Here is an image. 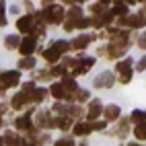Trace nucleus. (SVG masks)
Here are the masks:
<instances>
[{
    "label": "nucleus",
    "mask_w": 146,
    "mask_h": 146,
    "mask_svg": "<svg viewBox=\"0 0 146 146\" xmlns=\"http://www.w3.org/2000/svg\"><path fill=\"white\" fill-rule=\"evenodd\" d=\"M37 19H43V21H47V23H62L64 21V8L62 6H56V4H52V6H45L43 11L37 15Z\"/></svg>",
    "instance_id": "obj_1"
},
{
    "label": "nucleus",
    "mask_w": 146,
    "mask_h": 146,
    "mask_svg": "<svg viewBox=\"0 0 146 146\" xmlns=\"http://www.w3.org/2000/svg\"><path fill=\"white\" fill-rule=\"evenodd\" d=\"M68 47H70V45H68L66 41H58V43H54V45L50 47V50L43 52V58H45L47 62H56L60 56H64V52L68 50Z\"/></svg>",
    "instance_id": "obj_2"
},
{
    "label": "nucleus",
    "mask_w": 146,
    "mask_h": 146,
    "mask_svg": "<svg viewBox=\"0 0 146 146\" xmlns=\"http://www.w3.org/2000/svg\"><path fill=\"white\" fill-rule=\"evenodd\" d=\"M80 19H82L80 8H78V6H72V8H70V13H68V21H66L64 29H66V31H72V29L80 23Z\"/></svg>",
    "instance_id": "obj_3"
},
{
    "label": "nucleus",
    "mask_w": 146,
    "mask_h": 146,
    "mask_svg": "<svg viewBox=\"0 0 146 146\" xmlns=\"http://www.w3.org/2000/svg\"><path fill=\"white\" fill-rule=\"evenodd\" d=\"M19 84V72H2L0 74V89H8V86Z\"/></svg>",
    "instance_id": "obj_4"
},
{
    "label": "nucleus",
    "mask_w": 146,
    "mask_h": 146,
    "mask_svg": "<svg viewBox=\"0 0 146 146\" xmlns=\"http://www.w3.org/2000/svg\"><path fill=\"white\" fill-rule=\"evenodd\" d=\"M130 60H125V62H119L117 64V72H119V80L121 82H130L132 78V72H130Z\"/></svg>",
    "instance_id": "obj_5"
},
{
    "label": "nucleus",
    "mask_w": 146,
    "mask_h": 146,
    "mask_svg": "<svg viewBox=\"0 0 146 146\" xmlns=\"http://www.w3.org/2000/svg\"><path fill=\"white\" fill-rule=\"evenodd\" d=\"M113 80H115V78H113L111 72H103L99 78L95 80V86H97V89H109V86L113 84Z\"/></svg>",
    "instance_id": "obj_6"
},
{
    "label": "nucleus",
    "mask_w": 146,
    "mask_h": 146,
    "mask_svg": "<svg viewBox=\"0 0 146 146\" xmlns=\"http://www.w3.org/2000/svg\"><path fill=\"white\" fill-rule=\"evenodd\" d=\"M121 25H128V27H142V25H146V17H144V15L125 17V19H121Z\"/></svg>",
    "instance_id": "obj_7"
},
{
    "label": "nucleus",
    "mask_w": 146,
    "mask_h": 146,
    "mask_svg": "<svg viewBox=\"0 0 146 146\" xmlns=\"http://www.w3.org/2000/svg\"><path fill=\"white\" fill-rule=\"evenodd\" d=\"M19 47H21V52H23L25 56L33 54V52H35V37H25V39L19 43Z\"/></svg>",
    "instance_id": "obj_8"
},
{
    "label": "nucleus",
    "mask_w": 146,
    "mask_h": 146,
    "mask_svg": "<svg viewBox=\"0 0 146 146\" xmlns=\"http://www.w3.org/2000/svg\"><path fill=\"white\" fill-rule=\"evenodd\" d=\"M17 27H19V31L29 33V31H33L35 23H33V19H31V17H21V19H19V23H17Z\"/></svg>",
    "instance_id": "obj_9"
},
{
    "label": "nucleus",
    "mask_w": 146,
    "mask_h": 146,
    "mask_svg": "<svg viewBox=\"0 0 146 146\" xmlns=\"http://www.w3.org/2000/svg\"><path fill=\"white\" fill-rule=\"evenodd\" d=\"M91 41H93L91 35H80V37H76V39L72 41V47H74V50H80V47H86Z\"/></svg>",
    "instance_id": "obj_10"
},
{
    "label": "nucleus",
    "mask_w": 146,
    "mask_h": 146,
    "mask_svg": "<svg viewBox=\"0 0 146 146\" xmlns=\"http://www.w3.org/2000/svg\"><path fill=\"white\" fill-rule=\"evenodd\" d=\"M27 101H29V97H27V95H25V93L21 91L19 95H15V97H13V101H11V105L15 107V109H21V107H23V105H25Z\"/></svg>",
    "instance_id": "obj_11"
},
{
    "label": "nucleus",
    "mask_w": 146,
    "mask_h": 146,
    "mask_svg": "<svg viewBox=\"0 0 146 146\" xmlns=\"http://www.w3.org/2000/svg\"><path fill=\"white\" fill-rule=\"evenodd\" d=\"M117 115H119V107L117 105H107V109H105V119L107 121L117 119Z\"/></svg>",
    "instance_id": "obj_12"
},
{
    "label": "nucleus",
    "mask_w": 146,
    "mask_h": 146,
    "mask_svg": "<svg viewBox=\"0 0 146 146\" xmlns=\"http://www.w3.org/2000/svg\"><path fill=\"white\" fill-rule=\"evenodd\" d=\"M99 113H101V103L99 101H93L91 107H89V119H95Z\"/></svg>",
    "instance_id": "obj_13"
},
{
    "label": "nucleus",
    "mask_w": 146,
    "mask_h": 146,
    "mask_svg": "<svg viewBox=\"0 0 146 146\" xmlns=\"http://www.w3.org/2000/svg\"><path fill=\"white\" fill-rule=\"evenodd\" d=\"M17 128H19V130L31 128V117H29V115H21V117L17 119Z\"/></svg>",
    "instance_id": "obj_14"
},
{
    "label": "nucleus",
    "mask_w": 146,
    "mask_h": 146,
    "mask_svg": "<svg viewBox=\"0 0 146 146\" xmlns=\"http://www.w3.org/2000/svg\"><path fill=\"white\" fill-rule=\"evenodd\" d=\"M91 132V123H76L74 125V134L76 136H84Z\"/></svg>",
    "instance_id": "obj_15"
},
{
    "label": "nucleus",
    "mask_w": 146,
    "mask_h": 146,
    "mask_svg": "<svg viewBox=\"0 0 146 146\" xmlns=\"http://www.w3.org/2000/svg\"><path fill=\"white\" fill-rule=\"evenodd\" d=\"M19 37L17 35H8L6 39H4V45H6V50H15V47H19Z\"/></svg>",
    "instance_id": "obj_16"
},
{
    "label": "nucleus",
    "mask_w": 146,
    "mask_h": 146,
    "mask_svg": "<svg viewBox=\"0 0 146 146\" xmlns=\"http://www.w3.org/2000/svg\"><path fill=\"white\" fill-rule=\"evenodd\" d=\"M132 121H136L138 125L146 123V111H134L132 113Z\"/></svg>",
    "instance_id": "obj_17"
},
{
    "label": "nucleus",
    "mask_w": 146,
    "mask_h": 146,
    "mask_svg": "<svg viewBox=\"0 0 146 146\" xmlns=\"http://www.w3.org/2000/svg\"><path fill=\"white\" fill-rule=\"evenodd\" d=\"M43 97H45V91H43V89H35V91L31 93V97H29V101L39 103V101H43Z\"/></svg>",
    "instance_id": "obj_18"
},
{
    "label": "nucleus",
    "mask_w": 146,
    "mask_h": 146,
    "mask_svg": "<svg viewBox=\"0 0 146 146\" xmlns=\"http://www.w3.org/2000/svg\"><path fill=\"white\" fill-rule=\"evenodd\" d=\"M113 13H115V15H125V13H128V6H125L123 0H115V8H113Z\"/></svg>",
    "instance_id": "obj_19"
},
{
    "label": "nucleus",
    "mask_w": 146,
    "mask_h": 146,
    "mask_svg": "<svg viewBox=\"0 0 146 146\" xmlns=\"http://www.w3.org/2000/svg\"><path fill=\"white\" fill-rule=\"evenodd\" d=\"M52 95L56 97V99H62V97H66L64 86H62V84H54V86H52Z\"/></svg>",
    "instance_id": "obj_20"
},
{
    "label": "nucleus",
    "mask_w": 146,
    "mask_h": 146,
    "mask_svg": "<svg viewBox=\"0 0 146 146\" xmlns=\"http://www.w3.org/2000/svg\"><path fill=\"white\" fill-rule=\"evenodd\" d=\"M35 66V60L33 58H21V60H19V68H33Z\"/></svg>",
    "instance_id": "obj_21"
},
{
    "label": "nucleus",
    "mask_w": 146,
    "mask_h": 146,
    "mask_svg": "<svg viewBox=\"0 0 146 146\" xmlns=\"http://www.w3.org/2000/svg\"><path fill=\"white\" fill-rule=\"evenodd\" d=\"M136 138L146 140V123H142V125H138V128H136Z\"/></svg>",
    "instance_id": "obj_22"
},
{
    "label": "nucleus",
    "mask_w": 146,
    "mask_h": 146,
    "mask_svg": "<svg viewBox=\"0 0 146 146\" xmlns=\"http://www.w3.org/2000/svg\"><path fill=\"white\" fill-rule=\"evenodd\" d=\"M54 146H74V140L72 138H62V140H58Z\"/></svg>",
    "instance_id": "obj_23"
},
{
    "label": "nucleus",
    "mask_w": 146,
    "mask_h": 146,
    "mask_svg": "<svg viewBox=\"0 0 146 146\" xmlns=\"http://www.w3.org/2000/svg\"><path fill=\"white\" fill-rule=\"evenodd\" d=\"M17 140H19V138H17L15 134H11V132L4 136V142H6V144H11V146H15V144H17Z\"/></svg>",
    "instance_id": "obj_24"
},
{
    "label": "nucleus",
    "mask_w": 146,
    "mask_h": 146,
    "mask_svg": "<svg viewBox=\"0 0 146 146\" xmlns=\"http://www.w3.org/2000/svg\"><path fill=\"white\" fill-rule=\"evenodd\" d=\"M6 25V19H4V0H0V27Z\"/></svg>",
    "instance_id": "obj_25"
},
{
    "label": "nucleus",
    "mask_w": 146,
    "mask_h": 146,
    "mask_svg": "<svg viewBox=\"0 0 146 146\" xmlns=\"http://www.w3.org/2000/svg\"><path fill=\"white\" fill-rule=\"evenodd\" d=\"M52 74H54V76H62V74H64V66H56V68H52Z\"/></svg>",
    "instance_id": "obj_26"
},
{
    "label": "nucleus",
    "mask_w": 146,
    "mask_h": 146,
    "mask_svg": "<svg viewBox=\"0 0 146 146\" xmlns=\"http://www.w3.org/2000/svg\"><path fill=\"white\" fill-rule=\"evenodd\" d=\"M138 45L142 47V50H146V33H144V35H140V39H138Z\"/></svg>",
    "instance_id": "obj_27"
},
{
    "label": "nucleus",
    "mask_w": 146,
    "mask_h": 146,
    "mask_svg": "<svg viewBox=\"0 0 146 146\" xmlns=\"http://www.w3.org/2000/svg\"><path fill=\"white\" fill-rule=\"evenodd\" d=\"M144 68H146V56H144L142 60L138 62V70H144Z\"/></svg>",
    "instance_id": "obj_28"
},
{
    "label": "nucleus",
    "mask_w": 146,
    "mask_h": 146,
    "mask_svg": "<svg viewBox=\"0 0 146 146\" xmlns=\"http://www.w3.org/2000/svg\"><path fill=\"white\" fill-rule=\"evenodd\" d=\"M86 97H89V93H86V91H80V93H78V99H80V101H84Z\"/></svg>",
    "instance_id": "obj_29"
},
{
    "label": "nucleus",
    "mask_w": 146,
    "mask_h": 146,
    "mask_svg": "<svg viewBox=\"0 0 146 146\" xmlns=\"http://www.w3.org/2000/svg\"><path fill=\"white\" fill-rule=\"evenodd\" d=\"M111 0H99V4H109Z\"/></svg>",
    "instance_id": "obj_30"
},
{
    "label": "nucleus",
    "mask_w": 146,
    "mask_h": 146,
    "mask_svg": "<svg viewBox=\"0 0 146 146\" xmlns=\"http://www.w3.org/2000/svg\"><path fill=\"white\" fill-rule=\"evenodd\" d=\"M72 2H84V0H72Z\"/></svg>",
    "instance_id": "obj_31"
},
{
    "label": "nucleus",
    "mask_w": 146,
    "mask_h": 146,
    "mask_svg": "<svg viewBox=\"0 0 146 146\" xmlns=\"http://www.w3.org/2000/svg\"><path fill=\"white\" fill-rule=\"evenodd\" d=\"M142 15H144V17H146V8H144V13H142Z\"/></svg>",
    "instance_id": "obj_32"
},
{
    "label": "nucleus",
    "mask_w": 146,
    "mask_h": 146,
    "mask_svg": "<svg viewBox=\"0 0 146 146\" xmlns=\"http://www.w3.org/2000/svg\"><path fill=\"white\" fill-rule=\"evenodd\" d=\"M64 2H72V0H64Z\"/></svg>",
    "instance_id": "obj_33"
},
{
    "label": "nucleus",
    "mask_w": 146,
    "mask_h": 146,
    "mask_svg": "<svg viewBox=\"0 0 146 146\" xmlns=\"http://www.w3.org/2000/svg\"><path fill=\"white\" fill-rule=\"evenodd\" d=\"M130 146H138V144H130Z\"/></svg>",
    "instance_id": "obj_34"
},
{
    "label": "nucleus",
    "mask_w": 146,
    "mask_h": 146,
    "mask_svg": "<svg viewBox=\"0 0 146 146\" xmlns=\"http://www.w3.org/2000/svg\"><path fill=\"white\" fill-rule=\"evenodd\" d=\"M0 125H2V119H0Z\"/></svg>",
    "instance_id": "obj_35"
},
{
    "label": "nucleus",
    "mask_w": 146,
    "mask_h": 146,
    "mask_svg": "<svg viewBox=\"0 0 146 146\" xmlns=\"http://www.w3.org/2000/svg\"><path fill=\"white\" fill-rule=\"evenodd\" d=\"M0 146H2V140H0Z\"/></svg>",
    "instance_id": "obj_36"
}]
</instances>
